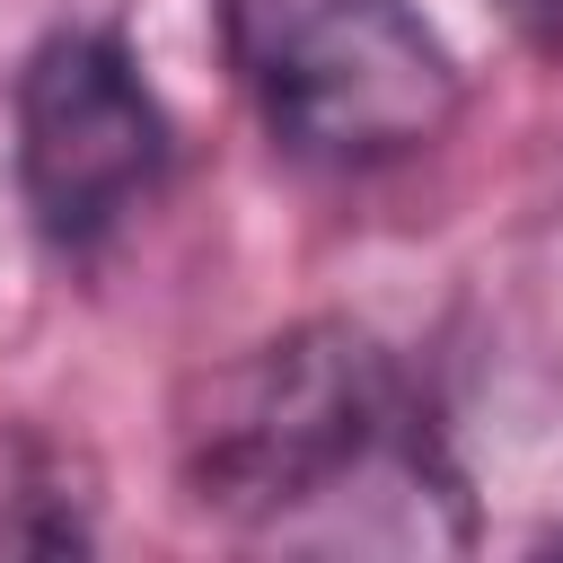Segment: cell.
I'll list each match as a JSON object with an SVG mask.
<instances>
[{
  "label": "cell",
  "instance_id": "2",
  "mask_svg": "<svg viewBox=\"0 0 563 563\" xmlns=\"http://www.w3.org/2000/svg\"><path fill=\"white\" fill-rule=\"evenodd\" d=\"M229 62L299 158L378 167L457 123V62L413 0H220Z\"/></svg>",
  "mask_w": 563,
  "mask_h": 563
},
{
  "label": "cell",
  "instance_id": "5",
  "mask_svg": "<svg viewBox=\"0 0 563 563\" xmlns=\"http://www.w3.org/2000/svg\"><path fill=\"white\" fill-rule=\"evenodd\" d=\"M554 545H563V537H554Z\"/></svg>",
  "mask_w": 563,
  "mask_h": 563
},
{
  "label": "cell",
  "instance_id": "1",
  "mask_svg": "<svg viewBox=\"0 0 563 563\" xmlns=\"http://www.w3.org/2000/svg\"><path fill=\"white\" fill-rule=\"evenodd\" d=\"M185 493L229 528L308 537L352 493H449L378 334L317 317L211 369L185 405Z\"/></svg>",
  "mask_w": 563,
  "mask_h": 563
},
{
  "label": "cell",
  "instance_id": "4",
  "mask_svg": "<svg viewBox=\"0 0 563 563\" xmlns=\"http://www.w3.org/2000/svg\"><path fill=\"white\" fill-rule=\"evenodd\" d=\"M501 9H510V18H537V26H554V18H563V0H501Z\"/></svg>",
  "mask_w": 563,
  "mask_h": 563
},
{
  "label": "cell",
  "instance_id": "3",
  "mask_svg": "<svg viewBox=\"0 0 563 563\" xmlns=\"http://www.w3.org/2000/svg\"><path fill=\"white\" fill-rule=\"evenodd\" d=\"M167 176V114L114 35H44L18 70V185L53 246H97Z\"/></svg>",
  "mask_w": 563,
  "mask_h": 563
}]
</instances>
